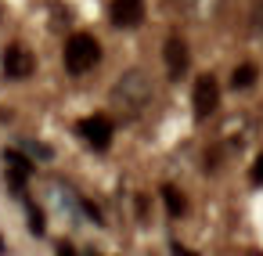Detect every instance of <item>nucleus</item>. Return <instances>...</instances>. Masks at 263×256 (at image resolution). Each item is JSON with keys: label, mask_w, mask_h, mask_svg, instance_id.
Masks as SVG:
<instances>
[{"label": "nucleus", "mask_w": 263, "mask_h": 256, "mask_svg": "<svg viewBox=\"0 0 263 256\" xmlns=\"http://www.w3.org/2000/svg\"><path fill=\"white\" fill-rule=\"evenodd\" d=\"M152 101V76L144 72V69H126L119 80H116V87H112V105L119 108V112H141L144 105Z\"/></svg>", "instance_id": "1"}, {"label": "nucleus", "mask_w": 263, "mask_h": 256, "mask_svg": "<svg viewBox=\"0 0 263 256\" xmlns=\"http://www.w3.org/2000/svg\"><path fill=\"white\" fill-rule=\"evenodd\" d=\"M98 58H101V47H98V40H94L90 33L69 36V44H65V69H69V72L83 76L87 69L98 65Z\"/></svg>", "instance_id": "2"}, {"label": "nucleus", "mask_w": 263, "mask_h": 256, "mask_svg": "<svg viewBox=\"0 0 263 256\" xmlns=\"http://www.w3.org/2000/svg\"><path fill=\"white\" fill-rule=\"evenodd\" d=\"M76 130H80V137H83L90 148H98V152H105V148L112 144V119H108V116H87Z\"/></svg>", "instance_id": "3"}, {"label": "nucleus", "mask_w": 263, "mask_h": 256, "mask_svg": "<svg viewBox=\"0 0 263 256\" xmlns=\"http://www.w3.org/2000/svg\"><path fill=\"white\" fill-rule=\"evenodd\" d=\"M220 105V87L213 76H198L195 80V116L198 119H209Z\"/></svg>", "instance_id": "4"}, {"label": "nucleus", "mask_w": 263, "mask_h": 256, "mask_svg": "<svg viewBox=\"0 0 263 256\" xmlns=\"http://www.w3.org/2000/svg\"><path fill=\"white\" fill-rule=\"evenodd\" d=\"M144 19V0H112V26L134 29Z\"/></svg>", "instance_id": "5"}, {"label": "nucleus", "mask_w": 263, "mask_h": 256, "mask_svg": "<svg viewBox=\"0 0 263 256\" xmlns=\"http://www.w3.org/2000/svg\"><path fill=\"white\" fill-rule=\"evenodd\" d=\"M0 65H4V72L15 76V80L33 76V54H29L26 47H8L4 54H0Z\"/></svg>", "instance_id": "6"}, {"label": "nucleus", "mask_w": 263, "mask_h": 256, "mask_svg": "<svg viewBox=\"0 0 263 256\" xmlns=\"http://www.w3.org/2000/svg\"><path fill=\"white\" fill-rule=\"evenodd\" d=\"M184 69H187V47L180 44V36H170L166 40V72H170V80H180Z\"/></svg>", "instance_id": "7"}, {"label": "nucleus", "mask_w": 263, "mask_h": 256, "mask_svg": "<svg viewBox=\"0 0 263 256\" xmlns=\"http://www.w3.org/2000/svg\"><path fill=\"white\" fill-rule=\"evenodd\" d=\"M216 8H220V0H180V11H187L191 19H209V15H216Z\"/></svg>", "instance_id": "8"}, {"label": "nucleus", "mask_w": 263, "mask_h": 256, "mask_svg": "<svg viewBox=\"0 0 263 256\" xmlns=\"http://www.w3.org/2000/svg\"><path fill=\"white\" fill-rule=\"evenodd\" d=\"M256 76H259V69L249 65V62H241V65H234V72H231V87H234V90H245V87L256 83Z\"/></svg>", "instance_id": "9"}, {"label": "nucleus", "mask_w": 263, "mask_h": 256, "mask_svg": "<svg viewBox=\"0 0 263 256\" xmlns=\"http://www.w3.org/2000/svg\"><path fill=\"white\" fill-rule=\"evenodd\" d=\"M162 198H166V213L170 216H180L184 213V195L177 188H162Z\"/></svg>", "instance_id": "10"}, {"label": "nucleus", "mask_w": 263, "mask_h": 256, "mask_svg": "<svg viewBox=\"0 0 263 256\" xmlns=\"http://www.w3.org/2000/svg\"><path fill=\"white\" fill-rule=\"evenodd\" d=\"M4 162H8V166H15V170H22V173H33V162H29L22 152H15V148H8V152H4Z\"/></svg>", "instance_id": "11"}, {"label": "nucleus", "mask_w": 263, "mask_h": 256, "mask_svg": "<svg viewBox=\"0 0 263 256\" xmlns=\"http://www.w3.org/2000/svg\"><path fill=\"white\" fill-rule=\"evenodd\" d=\"M29 231L33 234H44V213L36 206H29Z\"/></svg>", "instance_id": "12"}, {"label": "nucleus", "mask_w": 263, "mask_h": 256, "mask_svg": "<svg viewBox=\"0 0 263 256\" xmlns=\"http://www.w3.org/2000/svg\"><path fill=\"white\" fill-rule=\"evenodd\" d=\"M249 22H252L256 33H263V0H256V4H252V19H249Z\"/></svg>", "instance_id": "13"}, {"label": "nucleus", "mask_w": 263, "mask_h": 256, "mask_svg": "<svg viewBox=\"0 0 263 256\" xmlns=\"http://www.w3.org/2000/svg\"><path fill=\"white\" fill-rule=\"evenodd\" d=\"M26 148L36 152V159H51V148H44V144H36V141H26Z\"/></svg>", "instance_id": "14"}, {"label": "nucleus", "mask_w": 263, "mask_h": 256, "mask_svg": "<svg viewBox=\"0 0 263 256\" xmlns=\"http://www.w3.org/2000/svg\"><path fill=\"white\" fill-rule=\"evenodd\" d=\"M252 180L256 184H263V152L256 155V162H252Z\"/></svg>", "instance_id": "15"}, {"label": "nucleus", "mask_w": 263, "mask_h": 256, "mask_svg": "<svg viewBox=\"0 0 263 256\" xmlns=\"http://www.w3.org/2000/svg\"><path fill=\"white\" fill-rule=\"evenodd\" d=\"M58 256H76V249H72L69 242H62V245H58Z\"/></svg>", "instance_id": "16"}, {"label": "nucleus", "mask_w": 263, "mask_h": 256, "mask_svg": "<svg viewBox=\"0 0 263 256\" xmlns=\"http://www.w3.org/2000/svg\"><path fill=\"white\" fill-rule=\"evenodd\" d=\"M173 252H177V256H198V252H191V249H184V245H173Z\"/></svg>", "instance_id": "17"}]
</instances>
